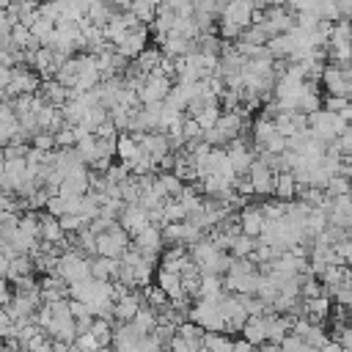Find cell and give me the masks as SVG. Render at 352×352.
I'll return each instance as SVG.
<instances>
[{
    "label": "cell",
    "mask_w": 352,
    "mask_h": 352,
    "mask_svg": "<svg viewBox=\"0 0 352 352\" xmlns=\"http://www.w3.org/2000/svg\"><path fill=\"white\" fill-rule=\"evenodd\" d=\"M126 250H129V234L118 223H113L107 231L96 234V256H102V258H121Z\"/></svg>",
    "instance_id": "1"
},
{
    "label": "cell",
    "mask_w": 352,
    "mask_h": 352,
    "mask_svg": "<svg viewBox=\"0 0 352 352\" xmlns=\"http://www.w3.org/2000/svg\"><path fill=\"white\" fill-rule=\"evenodd\" d=\"M236 226H239V231L245 234V236H261L264 234V228H267V220H264V212H261V206H242V212H239V217H236Z\"/></svg>",
    "instance_id": "2"
},
{
    "label": "cell",
    "mask_w": 352,
    "mask_h": 352,
    "mask_svg": "<svg viewBox=\"0 0 352 352\" xmlns=\"http://www.w3.org/2000/svg\"><path fill=\"white\" fill-rule=\"evenodd\" d=\"M242 336H245V341H248L250 346L267 344V336H270V316H264V314L250 316V319L245 322V327H242Z\"/></svg>",
    "instance_id": "3"
},
{
    "label": "cell",
    "mask_w": 352,
    "mask_h": 352,
    "mask_svg": "<svg viewBox=\"0 0 352 352\" xmlns=\"http://www.w3.org/2000/svg\"><path fill=\"white\" fill-rule=\"evenodd\" d=\"M162 231L157 228V226H148L146 231H140L138 236H135V242H132V248H138L143 256H148V258H154L157 253H160V248H162Z\"/></svg>",
    "instance_id": "4"
},
{
    "label": "cell",
    "mask_w": 352,
    "mask_h": 352,
    "mask_svg": "<svg viewBox=\"0 0 352 352\" xmlns=\"http://www.w3.org/2000/svg\"><path fill=\"white\" fill-rule=\"evenodd\" d=\"M280 352H319V349H314L311 344H305L300 336L289 333V336L280 341Z\"/></svg>",
    "instance_id": "5"
},
{
    "label": "cell",
    "mask_w": 352,
    "mask_h": 352,
    "mask_svg": "<svg viewBox=\"0 0 352 352\" xmlns=\"http://www.w3.org/2000/svg\"><path fill=\"white\" fill-rule=\"evenodd\" d=\"M333 341L341 344V352H352V324H341Z\"/></svg>",
    "instance_id": "6"
},
{
    "label": "cell",
    "mask_w": 352,
    "mask_h": 352,
    "mask_svg": "<svg viewBox=\"0 0 352 352\" xmlns=\"http://www.w3.org/2000/svg\"><path fill=\"white\" fill-rule=\"evenodd\" d=\"M8 302V286H6V280L0 278V305H6Z\"/></svg>",
    "instance_id": "7"
},
{
    "label": "cell",
    "mask_w": 352,
    "mask_h": 352,
    "mask_svg": "<svg viewBox=\"0 0 352 352\" xmlns=\"http://www.w3.org/2000/svg\"><path fill=\"white\" fill-rule=\"evenodd\" d=\"M319 352H341V344H338V341H327Z\"/></svg>",
    "instance_id": "8"
},
{
    "label": "cell",
    "mask_w": 352,
    "mask_h": 352,
    "mask_svg": "<svg viewBox=\"0 0 352 352\" xmlns=\"http://www.w3.org/2000/svg\"><path fill=\"white\" fill-rule=\"evenodd\" d=\"M349 195H352V190H349Z\"/></svg>",
    "instance_id": "9"
}]
</instances>
